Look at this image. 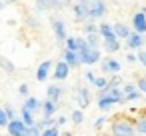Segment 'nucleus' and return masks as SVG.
<instances>
[{"label": "nucleus", "instance_id": "obj_20", "mask_svg": "<svg viewBox=\"0 0 146 136\" xmlns=\"http://www.w3.org/2000/svg\"><path fill=\"white\" fill-rule=\"evenodd\" d=\"M22 106H26V108H28V110H32L34 114L42 110V102H40V100H38L36 96H30V94H28V96L24 98V104H22Z\"/></svg>", "mask_w": 146, "mask_h": 136}, {"label": "nucleus", "instance_id": "obj_1", "mask_svg": "<svg viewBox=\"0 0 146 136\" xmlns=\"http://www.w3.org/2000/svg\"><path fill=\"white\" fill-rule=\"evenodd\" d=\"M110 134H116V136H138L136 132V126H134V120L128 118V116H114L110 122Z\"/></svg>", "mask_w": 146, "mask_h": 136}, {"label": "nucleus", "instance_id": "obj_52", "mask_svg": "<svg viewBox=\"0 0 146 136\" xmlns=\"http://www.w3.org/2000/svg\"><path fill=\"white\" fill-rule=\"evenodd\" d=\"M144 38H146V34H144Z\"/></svg>", "mask_w": 146, "mask_h": 136}, {"label": "nucleus", "instance_id": "obj_16", "mask_svg": "<svg viewBox=\"0 0 146 136\" xmlns=\"http://www.w3.org/2000/svg\"><path fill=\"white\" fill-rule=\"evenodd\" d=\"M64 94H66V90L62 86H58V84H48L46 86V98L52 100V102H56V104L62 102V96Z\"/></svg>", "mask_w": 146, "mask_h": 136}, {"label": "nucleus", "instance_id": "obj_53", "mask_svg": "<svg viewBox=\"0 0 146 136\" xmlns=\"http://www.w3.org/2000/svg\"><path fill=\"white\" fill-rule=\"evenodd\" d=\"M144 76H146V74H144Z\"/></svg>", "mask_w": 146, "mask_h": 136}, {"label": "nucleus", "instance_id": "obj_37", "mask_svg": "<svg viewBox=\"0 0 146 136\" xmlns=\"http://www.w3.org/2000/svg\"><path fill=\"white\" fill-rule=\"evenodd\" d=\"M136 56H138V64H142V66L146 68V50H144V48L136 50Z\"/></svg>", "mask_w": 146, "mask_h": 136}, {"label": "nucleus", "instance_id": "obj_19", "mask_svg": "<svg viewBox=\"0 0 146 136\" xmlns=\"http://www.w3.org/2000/svg\"><path fill=\"white\" fill-rule=\"evenodd\" d=\"M134 126H136L138 136H146V108L140 110V114L134 118Z\"/></svg>", "mask_w": 146, "mask_h": 136}, {"label": "nucleus", "instance_id": "obj_36", "mask_svg": "<svg viewBox=\"0 0 146 136\" xmlns=\"http://www.w3.org/2000/svg\"><path fill=\"white\" fill-rule=\"evenodd\" d=\"M30 136H42V128L38 126V124H32V126H28V130H26Z\"/></svg>", "mask_w": 146, "mask_h": 136}, {"label": "nucleus", "instance_id": "obj_23", "mask_svg": "<svg viewBox=\"0 0 146 136\" xmlns=\"http://www.w3.org/2000/svg\"><path fill=\"white\" fill-rule=\"evenodd\" d=\"M20 118L24 120V124H26V126L36 124V116H34V112H32V110H28L26 106H22V108H20Z\"/></svg>", "mask_w": 146, "mask_h": 136}, {"label": "nucleus", "instance_id": "obj_28", "mask_svg": "<svg viewBox=\"0 0 146 136\" xmlns=\"http://www.w3.org/2000/svg\"><path fill=\"white\" fill-rule=\"evenodd\" d=\"M34 6L38 12H52V0H36Z\"/></svg>", "mask_w": 146, "mask_h": 136}, {"label": "nucleus", "instance_id": "obj_8", "mask_svg": "<svg viewBox=\"0 0 146 136\" xmlns=\"http://www.w3.org/2000/svg\"><path fill=\"white\" fill-rule=\"evenodd\" d=\"M120 70H122L120 60L110 58V54L100 60V72H102V74H106V76H108V74H120Z\"/></svg>", "mask_w": 146, "mask_h": 136}, {"label": "nucleus", "instance_id": "obj_2", "mask_svg": "<svg viewBox=\"0 0 146 136\" xmlns=\"http://www.w3.org/2000/svg\"><path fill=\"white\" fill-rule=\"evenodd\" d=\"M50 24H52V30H54V38H56V44H58V48L62 50V48H64V44H66V38H68V32H66V24H64V20H62V18L58 16V12L50 16Z\"/></svg>", "mask_w": 146, "mask_h": 136}, {"label": "nucleus", "instance_id": "obj_44", "mask_svg": "<svg viewBox=\"0 0 146 136\" xmlns=\"http://www.w3.org/2000/svg\"><path fill=\"white\" fill-rule=\"evenodd\" d=\"M4 6H6V2H4V0H0V10H2Z\"/></svg>", "mask_w": 146, "mask_h": 136}, {"label": "nucleus", "instance_id": "obj_47", "mask_svg": "<svg viewBox=\"0 0 146 136\" xmlns=\"http://www.w3.org/2000/svg\"><path fill=\"white\" fill-rule=\"evenodd\" d=\"M98 136H106V134H102V132H98Z\"/></svg>", "mask_w": 146, "mask_h": 136}, {"label": "nucleus", "instance_id": "obj_35", "mask_svg": "<svg viewBox=\"0 0 146 136\" xmlns=\"http://www.w3.org/2000/svg\"><path fill=\"white\" fill-rule=\"evenodd\" d=\"M8 122H10V118H8L6 110H4V108H0V128H6Z\"/></svg>", "mask_w": 146, "mask_h": 136}, {"label": "nucleus", "instance_id": "obj_45", "mask_svg": "<svg viewBox=\"0 0 146 136\" xmlns=\"http://www.w3.org/2000/svg\"><path fill=\"white\" fill-rule=\"evenodd\" d=\"M60 136H72V132H62Z\"/></svg>", "mask_w": 146, "mask_h": 136}, {"label": "nucleus", "instance_id": "obj_31", "mask_svg": "<svg viewBox=\"0 0 146 136\" xmlns=\"http://www.w3.org/2000/svg\"><path fill=\"white\" fill-rule=\"evenodd\" d=\"M42 136H60V126L54 124V126H48L42 130Z\"/></svg>", "mask_w": 146, "mask_h": 136}, {"label": "nucleus", "instance_id": "obj_43", "mask_svg": "<svg viewBox=\"0 0 146 136\" xmlns=\"http://www.w3.org/2000/svg\"><path fill=\"white\" fill-rule=\"evenodd\" d=\"M66 122H68V118H66V116H56V124H58V126H64Z\"/></svg>", "mask_w": 146, "mask_h": 136}, {"label": "nucleus", "instance_id": "obj_15", "mask_svg": "<svg viewBox=\"0 0 146 136\" xmlns=\"http://www.w3.org/2000/svg\"><path fill=\"white\" fill-rule=\"evenodd\" d=\"M6 130H8V134H12V136H22V134H26L28 126H26V124H24V120L18 116V118H14V120H10V122H8Z\"/></svg>", "mask_w": 146, "mask_h": 136}, {"label": "nucleus", "instance_id": "obj_26", "mask_svg": "<svg viewBox=\"0 0 146 136\" xmlns=\"http://www.w3.org/2000/svg\"><path fill=\"white\" fill-rule=\"evenodd\" d=\"M70 120H72V124H82L84 122V108H74L72 112H70Z\"/></svg>", "mask_w": 146, "mask_h": 136}, {"label": "nucleus", "instance_id": "obj_46", "mask_svg": "<svg viewBox=\"0 0 146 136\" xmlns=\"http://www.w3.org/2000/svg\"><path fill=\"white\" fill-rule=\"evenodd\" d=\"M4 2H6V4H14V2H16V0H4Z\"/></svg>", "mask_w": 146, "mask_h": 136}, {"label": "nucleus", "instance_id": "obj_11", "mask_svg": "<svg viewBox=\"0 0 146 136\" xmlns=\"http://www.w3.org/2000/svg\"><path fill=\"white\" fill-rule=\"evenodd\" d=\"M126 42V48L128 50H140V48H144V44H146V38H144V34H140V32H130V36L124 40Z\"/></svg>", "mask_w": 146, "mask_h": 136}, {"label": "nucleus", "instance_id": "obj_29", "mask_svg": "<svg viewBox=\"0 0 146 136\" xmlns=\"http://www.w3.org/2000/svg\"><path fill=\"white\" fill-rule=\"evenodd\" d=\"M82 30H84V34L98 32V24H96V20H86V22H82Z\"/></svg>", "mask_w": 146, "mask_h": 136}, {"label": "nucleus", "instance_id": "obj_6", "mask_svg": "<svg viewBox=\"0 0 146 136\" xmlns=\"http://www.w3.org/2000/svg\"><path fill=\"white\" fill-rule=\"evenodd\" d=\"M108 12V4L104 0H90L88 4V20H100Z\"/></svg>", "mask_w": 146, "mask_h": 136}, {"label": "nucleus", "instance_id": "obj_25", "mask_svg": "<svg viewBox=\"0 0 146 136\" xmlns=\"http://www.w3.org/2000/svg\"><path fill=\"white\" fill-rule=\"evenodd\" d=\"M98 32H100V36H102V38H108V36L116 34V32H114V26H112L110 22H102V24L98 26Z\"/></svg>", "mask_w": 146, "mask_h": 136}, {"label": "nucleus", "instance_id": "obj_32", "mask_svg": "<svg viewBox=\"0 0 146 136\" xmlns=\"http://www.w3.org/2000/svg\"><path fill=\"white\" fill-rule=\"evenodd\" d=\"M108 122H110V118H108V116H100V118L94 122V130H96V132H102L104 124H108Z\"/></svg>", "mask_w": 146, "mask_h": 136}, {"label": "nucleus", "instance_id": "obj_33", "mask_svg": "<svg viewBox=\"0 0 146 136\" xmlns=\"http://www.w3.org/2000/svg\"><path fill=\"white\" fill-rule=\"evenodd\" d=\"M64 46H66V48H70V50H78V36H68Z\"/></svg>", "mask_w": 146, "mask_h": 136}, {"label": "nucleus", "instance_id": "obj_27", "mask_svg": "<svg viewBox=\"0 0 146 136\" xmlns=\"http://www.w3.org/2000/svg\"><path fill=\"white\" fill-rule=\"evenodd\" d=\"M0 68H2L4 72H8V74H14V72H16L14 62H10V60H8V58H4V56H0Z\"/></svg>", "mask_w": 146, "mask_h": 136}, {"label": "nucleus", "instance_id": "obj_51", "mask_svg": "<svg viewBox=\"0 0 146 136\" xmlns=\"http://www.w3.org/2000/svg\"><path fill=\"white\" fill-rule=\"evenodd\" d=\"M4 136H12V134H4Z\"/></svg>", "mask_w": 146, "mask_h": 136}, {"label": "nucleus", "instance_id": "obj_3", "mask_svg": "<svg viewBox=\"0 0 146 136\" xmlns=\"http://www.w3.org/2000/svg\"><path fill=\"white\" fill-rule=\"evenodd\" d=\"M78 56H80V60H82V66H94V64H98V62L102 60V50L88 46V48L80 50Z\"/></svg>", "mask_w": 146, "mask_h": 136}, {"label": "nucleus", "instance_id": "obj_4", "mask_svg": "<svg viewBox=\"0 0 146 136\" xmlns=\"http://www.w3.org/2000/svg\"><path fill=\"white\" fill-rule=\"evenodd\" d=\"M98 96L110 98L114 104H124V102H126V96H124V90H122V86H112V84H108L106 88L98 90Z\"/></svg>", "mask_w": 146, "mask_h": 136}, {"label": "nucleus", "instance_id": "obj_30", "mask_svg": "<svg viewBox=\"0 0 146 136\" xmlns=\"http://www.w3.org/2000/svg\"><path fill=\"white\" fill-rule=\"evenodd\" d=\"M96 90H102V88H106L108 86V78H106V74H102V76H96V80H94V84H92Z\"/></svg>", "mask_w": 146, "mask_h": 136}, {"label": "nucleus", "instance_id": "obj_48", "mask_svg": "<svg viewBox=\"0 0 146 136\" xmlns=\"http://www.w3.org/2000/svg\"><path fill=\"white\" fill-rule=\"evenodd\" d=\"M80 2H90V0H80Z\"/></svg>", "mask_w": 146, "mask_h": 136}, {"label": "nucleus", "instance_id": "obj_13", "mask_svg": "<svg viewBox=\"0 0 146 136\" xmlns=\"http://www.w3.org/2000/svg\"><path fill=\"white\" fill-rule=\"evenodd\" d=\"M60 58H64V60L70 64V68H80V66H82V60H80L78 52H76V50H70V48H66V46L60 50Z\"/></svg>", "mask_w": 146, "mask_h": 136}, {"label": "nucleus", "instance_id": "obj_17", "mask_svg": "<svg viewBox=\"0 0 146 136\" xmlns=\"http://www.w3.org/2000/svg\"><path fill=\"white\" fill-rule=\"evenodd\" d=\"M122 90H124L126 102H136L138 98H142V92L138 90L136 82H126V84H122Z\"/></svg>", "mask_w": 146, "mask_h": 136}, {"label": "nucleus", "instance_id": "obj_21", "mask_svg": "<svg viewBox=\"0 0 146 136\" xmlns=\"http://www.w3.org/2000/svg\"><path fill=\"white\" fill-rule=\"evenodd\" d=\"M112 26H114V32H116V36H118L120 40H126V38L130 36V32H132V28L126 26L124 22H116V24H112Z\"/></svg>", "mask_w": 146, "mask_h": 136}, {"label": "nucleus", "instance_id": "obj_50", "mask_svg": "<svg viewBox=\"0 0 146 136\" xmlns=\"http://www.w3.org/2000/svg\"><path fill=\"white\" fill-rule=\"evenodd\" d=\"M106 136H116V134H106Z\"/></svg>", "mask_w": 146, "mask_h": 136}, {"label": "nucleus", "instance_id": "obj_40", "mask_svg": "<svg viewBox=\"0 0 146 136\" xmlns=\"http://www.w3.org/2000/svg\"><path fill=\"white\" fill-rule=\"evenodd\" d=\"M4 110H6V114H8V118H10V120L18 118V116H16V110H14V108H12L10 104H6V106H4Z\"/></svg>", "mask_w": 146, "mask_h": 136}, {"label": "nucleus", "instance_id": "obj_41", "mask_svg": "<svg viewBox=\"0 0 146 136\" xmlns=\"http://www.w3.org/2000/svg\"><path fill=\"white\" fill-rule=\"evenodd\" d=\"M84 78L88 80V84H94V80H96V74H94L92 70H86V72H84Z\"/></svg>", "mask_w": 146, "mask_h": 136}, {"label": "nucleus", "instance_id": "obj_42", "mask_svg": "<svg viewBox=\"0 0 146 136\" xmlns=\"http://www.w3.org/2000/svg\"><path fill=\"white\" fill-rule=\"evenodd\" d=\"M126 60H128L130 64H134V62H138V56H136L132 50H128V52H126Z\"/></svg>", "mask_w": 146, "mask_h": 136}, {"label": "nucleus", "instance_id": "obj_5", "mask_svg": "<svg viewBox=\"0 0 146 136\" xmlns=\"http://www.w3.org/2000/svg\"><path fill=\"white\" fill-rule=\"evenodd\" d=\"M72 98H74V102L78 104V108H88L90 102H92V94H90V90H88L86 86H82V84H76V86H74Z\"/></svg>", "mask_w": 146, "mask_h": 136}, {"label": "nucleus", "instance_id": "obj_18", "mask_svg": "<svg viewBox=\"0 0 146 136\" xmlns=\"http://www.w3.org/2000/svg\"><path fill=\"white\" fill-rule=\"evenodd\" d=\"M58 108H60V104H56V102H52V100H48V98H46V100L42 102V110H40V112H42V116H44V118H52V116L56 114V110H58Z\"/></svg>", "mask_w": 146, "mask_h": 136}, {"label": "nucleus", "instance_id": "obj_9", "mask_svg": "<svg viewBox=\"0 0 146 136\" xmlns=\"http://www.w3.org/2000/svg\"><path fill=\"white\" fill-rule=\"evenodd\" d=\"M68 76H70V64H68L64 58H60V60L54 64V68H52V78H54L56 82H64Z\"/></svg>", "mask_w": 146, "mask_h": 136}, {"label": "nucleus", "instance_id": "obj_14", "mask_svg": "<svg viewBox=\"0 0 146 136\" xmlns=\"http://www.w3.org/2000/svg\"><path fill=\"white\" fill-rule=\"evenodd\" d=\"M52 68H54V62H52V60L40 62L38 68H36V80H38V82H46V80L50 78V74H52Z\"/></svg>", "mask_w": 146, "mask_h": 136}, {"label": "nucleus", "instance_id": "obj_38", "mask_svg": "<svg viewBox=\"0 0 146 136\" xmlns=\"http://www.w3.org/2000/svg\"><path fill=\"white\" fill-rule=\"evenodd\" d=\"M18 94H20L22 98H26V96L30 94V90H28V84H26V82H22V84L18 86Z\"/></svg>", "mask_w": 146, "mask_h": 136}, {"label": "nucleus", "instance_id": "obj_10", "mask_svg": "<svg viewBox=\"0 0 146 136\" xmlns=\"http://www.w3.org/2000/svg\"><path fill=\"white\" fill-rule=\"evenodd\" d=\"M88 4L90 2H80V0H74L72 4V14L76 22H86L88 20Z\"/></svg>", "mask_w": 146, "mask_h": 136}, {"label": "nucleus", "instance_id": "obj_34", "mask_svg": "<svg viewBox=\"0 0 146 136\" xmlns=\"http://www.w3.org/2000/svg\"><path fill=\"white\" fill-rule=\"evenodd\" d=\"M26 24H28V28H32V30H38V28H40V20H38L36 16H28V18H26Z\"/></svg>", "mask_w": 146, "mask_h": 136}, {"label": "nucleus", "instance_id": "obj_39", "mask_svg": "<svg viewBox=\"0 0 146 136\" xmlns=\"http://www.w3.org/2000/svg\"><path fill=\"white\" fill-rule=\"evenodd\" d=\"M136 86H138V90H140L142 94H146V76L138 78V80H136Z\"/></svg>", "mask_w": 146, "mask_h": 136}, {"label": "nucleus", "instance_id": "obj_12", "mask_svg": "<svg viewBox=\"0 0 146 136\" xmlns=\"http://www.w3.org/2000/svg\"><path fill=\"white\" fill-rule=\"evenodd\" d=\"M120 46H122V40H120L116 34H112V36H108V38H102V50H104L106 54H116V52L120 50Z\"/></svg>", "mask_w": 146, "mask_h": 136}, {"label": "nucleus", "instance_id": "obj_7", "mask_svg": "<svg viewBox=\"0 0 146 136\" xmlns=\"http://www.w3.org/2000/svg\"><path fill=\"white\" fill-rule=\"evenodd\" d=\"M130 28L134 32H140V34H146V6H142L140 10H136L130 18Z\"/></svg>", "mask_w": 146, "mask_h": 136}, {"label": "nucleus", "instance_id": "obj_24", "mask_svg": "<svg viewBox=\"0 0 146 136\" xmlns=\"http://www.w3.org/2000/svg\"><path fill=\"white\" fill-rule=\"evenodd\" d=\"M86 40H88V44H90L92 48H102V36H100V32H90V34H86Z\"/></svg>", "mask_w": 146, "mask_h": 136}, {"label": "nucleus", "instance_id": "obj_22", "mask_svg": "<svg viewBox=\"0 0 146 136\" xmlns=\"http://www.w3.org/2000/svg\"><path fill=\"white\" fill-rule=\"evenodd\" d=\"M96 106H98V110L100 112H110L116 104L110 100V98H104V96H96Z\"/></svg>", "mask_w": 146, "mask_h": 136}, {"label": "nucleus", "instance_id": "obj_49", "mask_svg": "<svg viewBox=\"0 0 146 136\" xmlns=\"http://www.w3.org/2000/svg\"><path fill=\"white\" fill-rule=\"evenodd\" d=\"M22 136H30V134H28V132H26V134H22Z\"/></svg>", "mask_w": 146, "mask_h": 136}]
</instances>
